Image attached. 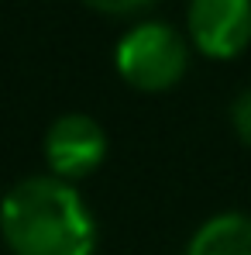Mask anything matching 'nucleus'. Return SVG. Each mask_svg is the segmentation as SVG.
<instances>
[{
    "instance_id": "nucleus-1",
    "label": "nucleus",
    "mask_w": 251,
    "mask_h": 255,
    "mask_svg": "<svg viewBox=\"0 0 251 255\" xmlns=\"http://www.w3.org/2000/svg\"><path fill=\"white\" fill-rule=\"evenodd\" d=\"M0 235L14 255H93L96 224L83 197L55 176H31L7 190Z\"/></svg>"
},
{
    "instance_id": "nucleus-2",
    "label": "nucleus",
    "mask_w": 251,
    "mask_h": 255,
    "mask_svg": "<svg viewBox=\"0 0 251 255\" xmlns=\"http://www.w3.org/2000/svg\"><path fill=\"white\" fill-rule=\"evenodd\" d=\"M186 42L179 38V31L159 21L131 28L117 45V73L124 76V83L148 93L175 86L186 73Z\"/></svg>"
},
{
    "instance_id": "nucleus-3",
    "label": "nucleus",
    "mask_w": 251,
    "mask_h": 255,
    "mask_svg": "<svg viewBox=\"0 0 251 255\" xmlns=\"http://www.w3.org/2000/svg\"><path fill=\"white\" fill-rule=\"evenodd\" d=\"M189 38L210 59H234L251 42V0H193Z\"/></svg>"
},
{
    "instance_id": "nucleus-4",
    "label": "nucleus",
    "mask_w": 251,
    "mask_h": 255,
    "mask_svg": "<svg viewBox=\"0 0 251 255\" xmlns=\"http://www.w3.org/2000/svg\"><path fill=\"white\" fill-rule=\"evenodd\" d=\"M107 155V134L86 114H62L45 134V159L59 176H86Z\"/></svg>"
},
{
    "instance_id": "nucleus-5",
    "label": "nucleus",
    "mask_w": 251,
    "mask_h": 255,
    "mask_svg": "<svg viewBox=\"0 0 251 255\" xmlns=\"http://www.w3.org/2000/svg\"><path fill=\"white\" fill-rule=\"evenodd\" d=\"M186 255H251V217L231 211L203 221Z\"/></svg>"
},
{
    "instance_id": "nucleus-6",
    "label": "nucleus",
    "mask_w": 251,
    "mask_h": 255,
    "mask_svg": "<svg viewBox=\"0 0 251 255\" xmlns=\"http://www.w3.org/2000/svg\"><path fill=\"white\" fill-rule=\"evenodd\" d=\"M231 125L238 131V138L251 145V90H245L238 100H234V107H231Z\"/></svg>"
},
{
    "instance_id": "nucleus-7",
    "label": "nucleus",
    "mask_w": 251,
    "mask_h": 255,
    "mask_svg": "<svg viewBox=\"0 0 251 255\" xmlns=\"http://www.w3.org/2000/svg\"><path fill=\"white\" fill-rule=\"evenodd\" d=\"M93 10H103V14H134V10H145L148 3L155 0H83Z\"/></svg>"
}]
</instances>
